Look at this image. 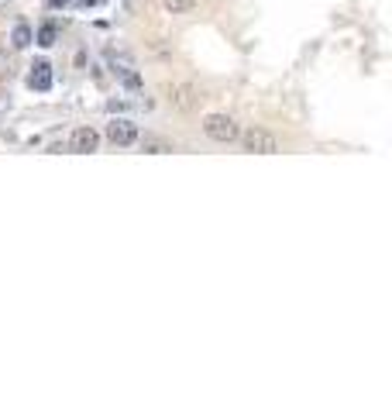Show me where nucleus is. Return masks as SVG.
<instances>
[{
  "instance_id": "f257e3e1",
  "label": "nucleus",
  "mask_w": 392,
  "mask_h": 413,
  "mask_svg": "<svg viewBox=\"0 0 392 413\" xmlns=\"http://www.w3.org/2000/svg\"><path fill=\"white\" fill-rule=\"evenodd\" d=\"M203 131H207L210 141H220V145H231V141H237V135H241L237 121L228 114H207L203 117Z\"/></svg>"
},
{
  "instance_id": "f03ea898",
  "label": "nucleus",
  "mask_w": 392,
  "mask_h": 413,
  "mask_svg": "<svg viewBox=\"0 0 392 413\" xmlns=\"http://www.w3.org/2000/svg\"><path fill=\"white\" fill-rule=\"evenodd\" d=\"M237 141L245 145V152H254V155H276L279 152V138L265 128H252V131L237 135Z\"/></svg>"
},
{
  "instance_id": "7ed1b4c3",
  "label": "nucleus",
  "mask_w": 392,
  "mask_h": 413,
  "mask_svg": "<svg viewBox=\"0 0 392 413\" xmlns=\"http://www.w3.org/2000/svg\"><path fill=\"white\" fill-rule=\"evenodd\" d=\"M107 141L117 145V148L135 145V141H138V124H135V121H128V117H117V121L107 124Z\"/></svg>"
},
{
  "instance_id": "20e7f679",
  "label": "nucleus",
  "mask_w": 392,
  "mask_h": 413,
  "mask_svg": "<svg viewBox=\"0 0 392 413\" xmlns=\"http://www.w3.org/2000/svg\"><path fill=\"white\" fill-rule=\"evenodd\" d=\"M69 148L76 152V155H90V152H96V148H100V135L93 131L90 124H83V128H76V131H72Z\"/></svg>"
},
{
  "instance_id": "39448f33",
  "label": "nucleus",
  "mask_w": 392,
  "mask_h": 413,
  "mask_svg": "<svg viewBox=\"0 0 392 413\" xmlns=\"http://www.w3.org/2000/svg\"><path fill=\"white\" fill-rule=\"evenodd\" d=\"M165 97H169V104L176 111H193L200 104V93L193 90V87H165Z\"/></svg>"
},
{
  "instance_id": "423d86ee",
  "label": "nucleus",
  "mask_w": 392,
  "mask_h": 413,
  "mask_svg": "<svg viewBox=\"0 0 392 413\" xmlns=\"http://www.w3.org/2000/svg\"><path fill=\"white\" fill-rule=\"evenodd\" d=\"M28 87L38 90V93L52 90V66H48V62H35V66H31V76H28Z\"/></svg>"
},
{
  "instance_id": "0eeeda50",
  "label": "nucleus",
  "mask_w": 392,
  "mask_h": 413,
  "mask_svg": "<svg viewBox=\"0 0 392 413\" xmlns=\"http://www.w3.org/2000/svg\"><path fill=\"white\" fill-rule=\"evenodd\" d=\"M31 42H35V31H31L24 21H18V24H14V35H11V45H14V48H28Z\"/></svg>"
},
{
  "instance_id": "6e6552de",
  "label": "nucleus",
  "mask_w": 392,
  "mask_h": 413,
  "mask_svg": "<svg viewBox=\"0 0 392 413\" xmlns=\"http://www.w3.org/2000/svg\"><path fill=\"white\" fill-rule=\"evenodd\" d=\"M141 152H152V155H165V152H172V145H169V141H162V138L145 135V138H141Z\"/></svg>"
},
{
  "instance_id": "1a4fd4ad",
  "label": "nucleus",
  "mask_w": 392,
  "mask_h": 413,
  "mask_svg": "<svg viewBox=\"0 0 392 413\" xmlns=\"http://www.w3.org/2000/svg\"><path fill=\"white\" fill-rule=\"evenodd\" d=\"M55 38H59V28H55V21H45L42 28H38V38H35V42H38L42 48H52V45H55Z\"/></svg>"
},
{
  "instance_id": "9d476101",
  "label": "nucleus",
  "mask_w": 392,
  "mask_h": 413,
  "mask_svg": "<svg viewBox=\"0 0 392 413\" xmlns=\"http://www.w3.org/2000/svg\"><path fill=\"white\" fill-rule=\"evenodd\" d=\"M162 7H165L169 14H186V11L196 7V0H162Z\"/></svg>"
},
{
  "instance_id": "9b49d317",
  "label": "nucleus",
  "mask_w": 392,
  "mask_h": 413,
  "mask_svg": "<svg viewBox=\"0 0 392 413\" xmlns=\"http://www.w3.org/2000/svg\"><path fill=\"white\" fill-rule=\"evenodd\" d=\"M66 4H69V0H48V7H52V11H59V7H66Z\"/></svg>"
},
{
  "instance_id": "f8f14e48",
  "label": "nucleus",
  "mask_w": 392,
  "mask_h": 413,
  "mask_svg": "<svg viewBox=\"0 0 392 413\" xmlns=\"http://www.w3.org/2000/svg\"><path fill=\"white\" fill-rule=\"evenodd\" d=\"M7 69H11V66H7V55L0 52V72H7Z\"/></svg>"
},
{
  "instance_id": "ddd939ff",
  "label": "nucleus",
  "mask_w": 392,
  "mask_h": 413,
  "mask_svg": "<svg viewBox=\"0 0 392 413\" xmlns=\"http://www.w3.org/2000/svg\"><path fill=\"white\" fill-rule=\"evenodd\" d=\"M4 107H11V100H7V97L0 93V114H4Z\"/></svg>"
}]
</instances>
